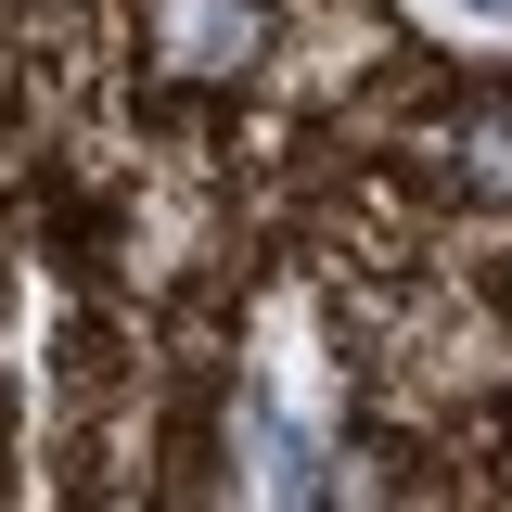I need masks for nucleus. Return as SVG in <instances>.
<instances>
[{
	"mask_svg": "<svg viewBox=\"0 0 512 512\" xmlns=\"http://www.w3.org/2000/svg\"><path fill=\"white\" fill-rule=\"evenodd\" d=\"M474 13H512V0H474Z\"/></svg>",
	"mask_w": 512,
	"mask_h": 512,
	"instance_id": "nucleus-1",
	"label": "nucleus"
}]
</instances>
